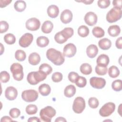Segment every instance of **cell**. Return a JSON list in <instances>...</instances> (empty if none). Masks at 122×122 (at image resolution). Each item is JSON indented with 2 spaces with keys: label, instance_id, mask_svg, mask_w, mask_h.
I'll return each mask as SVG.
<instances>
[{
  "label": "cell",
  "instance_id": "obj_1",
  "mask_svg": "<svg viewBox=\"0 0 122 122\" xmlns=\"http://www.w3.org/2000/svg\"><path fill=\"white\" fill-rule=\"evenodd\" d=\"M46 54L47 59L56 65H61L65 61L63 54L55 49H49L47 51Z\"/></svg>",
  "mask_w": 122,
  "mask_h": 122
},
{
  "label": "cell",
  "instance_id": "obj_4",
  "mask_svg": "<svg viewBox=\"0 0 122 122\" xmlns=\"http://www.w3.org/2000/svg\"><path fill=\"white\" fill-rule=\"evenodd\" d=\"M122 9L113 7L107 13L106 20L109 23H113L119 20L122 17Z\"/></svg>",
  "mask_w": 122,
  "mask_h": 122
},
{
  "label": "cell",
  "instance_id": "obj_17",
  "mask_svg": "<svg viewBox=\"0 0 122 122\" xmlns=\"http://www.w3.org/2000/svg\"><path fill=\"white\" fill-rule=\"evenodd\" d=\"M98 52V49L94 44H91L87 47L86 53L88 57L90 58H94L97 55Z\"/></svg>",
  "mask_w": 122,
  "mask_h": 122
},
{
  "label": "cell",
  "instance_id": "obj_55",
  "mask_svg": "<svg viewBox=\"0 0 122 122\" xmlns=\"http://www.w3.org/2000/svg\"><path fill=\"white\" fill-rule=\"evenodd\" d=\"M121 106H122V104H121L119 106V109H118V112H119V114L122 116V114H121Z\"/></svg>",
  "mask_w": 122,
  "mask_h": 122
},
{
  "label": "cell",
  "instance_id": "obj_51",
  "mask_svg": "<svg viewBox=\"0 0 122 122\" xmlns=\"http://www.w3.org/2000/svg\"><path fill=\"white\" fill-rule=\"evenodd\" d=\"M13 120L9 116H4L3 117H2L0 120V121L1 122H10V121H12Z\"/></svg>",
  "mask_w": 122,
  "mask_h": 122
},
{
  "label": "cell",
  "instance_id": "obj_44",
  "mask_svg": "<svg viewBox=\"0 0 122 122\" xmlns=\"http://www.w3.org/2000/svg\"><path fill=\"white\" fill-rule=\"evenodd\" d=\"M54 40L56 42H57L58 43H59V44H62L67 41L62 36L61 34L60 31L56 33V34L54 36Z\"/></svg>",
  "mask_w": 122,
  "mask_h": 122
},
{
  "label": "cell",
  "instance_id": "obj_15",
  "mask_svg": "<svg viewBox=\"0 0 122 122\" xmlns=\"http://www.w3.org/2000/svg\"><path fill=\"white\" fill-rule=\"evenodd\" d=\"M72 17L73 15L71 11L68 9H66L62 11L60 16V19L63 23L67 24L72 20Z\"/></svg>",
  "mask_w": 122,
  "mask_h": 122
},
{
  "label": "cell",
  "instance_id": "obj_5",
  "mask_svg": "<svg viewBox=\"0 0 122 122\" xmlns=\"http://www.w3.org/2000/svg\"><path fill=\"white\" fill-rule=\"evenodd\" d=\"M14 79L17 81H21L23 78V67L19 63H13L10 68Z\"/></svg>",
  "mask_w": 122,
  "mask_h": 122
},
{
  "label": "cell",
  "instance_id": "obj_42",
  "mask_svg": "<svg viewBox=\"0 0 122 122\" xmlns=\"http://www.w3.org/2000/svg\"><path fill=\"white\" fill-rule=\"evenodd\" d=\"M110 2L111 1L109 0H99L97 2V4L99 8L105 9L110 6Z\"/></svg>",
  "mask_w": 122,
  "mask_h": 122
},
{
  "label": "cell",
  "instance_id": "obj_16",
  "mask_svg": "<svg viewBox=\"0 0 122 122\" xmlns=\"http://www.w3.org/2000/svg\"><path fill=\"white\" fill-rule=\"evenodd\" d=\"M109 58L108 55L102 54L98 56L96 62L98 65L103 67H107L109 63Z\"/></svg>",
  "mask_w": 122,
  "mask_h": 122
},
{
  "label": "cell",
  "instance_id": "obj_30",
  "mask_svg": "<svg viewBox=\"0 0 122 122\" xmlns=\"http://www.w3.org/2000/svg\"><path fill=\"white\" fill-rule=\"evenodd\" d=\"M89 29L86 26L81 25L78 28V34L81 37H86L89 34Z\"/></svg>",
  "mask_w": 122,
  "mask_h": 122
},
{
  "label": "cell",
  "instance_id": "obj_31",
  "mask_svg": "<svg viewBox=\"0 0 122 122\" xmlns=\"http://www.w3.org/2000/svg\"><path fill=\"white\" fill-rule=\"evenodd\" d=\"M108 74L111 78H116L120 74V71L116 66H112L109 68Z\"/></svg>",
  "mask_w": 122,
  "mask_h": 122
},
{
  "label": "cell",
  "instance_id": "obj_46",
  "mask_svg": "<svg viewBox=\"0 0 122 122\" xmlns=\"http://www.w3.org/2000/svg\"><path fill=\"white\" fill-rule=\"evenodd\" d=\"M79 76V75L77 73L74 72V71H71L69 73L68 78L69 80L72 83H75L77 78H78V77Z\"/></svg>",
  "mask_w": 122,
  "mask_h": 122
},
{
  "label": "cell",
  "instance_id": "obj_3",
  "mask_svg": "<svg viewBox=\"0 0 122 122\" xmlns=\"http://www.w3.org/2000/svg\"><path fill=\"white\" fill-rule=\"evenodd\" d=\"M56 113L55 110L51 106H48L41 109L40 112V116L42 121L51 122V119Z\"/></svg>",
  "mask_w": 122,
  "mask_h": 122
},
{
  "label": "cell",
  "instance_id": "obj_28",
  "mask_svg": "<svg viewBox=\"0 0 122 122\" xmlns=\"http://www.w3.org/2000/svg\"><path fill=\"white\" fill-rule=\"evenodd\" d=\"M14 7L17 11L20 12L25 10L26 3L23 0H17L14 3Z\"/></svg>",
  "mask_w": 122,
  "mask_h": 122
},
{
  "label": "cell",
  "instance_id": "obj_21",
  "mask_svg": "<svg viewBox=\"0 0 122 122\" xmlns=\"http://www.w3.org/2000/svg\"><path fill=\"white\" fill-rule=\"evenodd\" d=\"M53 28V24L51 21L50 20L45 21L41 26V30L42 31L46 34H48L51 32Z\"/></svg>",
  "mask_w": 122,
  "mask_h": 122
},
{
  "label": "cell",
  "instance_id": "obj_52",
  "mask_svg": "<svg viewBox=\"0 0 122 122\" xmlns=\"http://www.w3.org/2000/svg\"><path fill=\"white\" fill-rule=\"evenodd\" d=\"M55 122H67V121L64 118H63L62 117H59L56 119V120H55Z\"/></svg>",
  "mask_w": 122,
  "mask_h": 122
},
{
  "label": "cell",
  "instance_id": "obj_47",
  "mask_svg": "<svg viewBox=\"0 0 122 122\" xmlns=\"http://www.w3.org/2000/svg\"><path fill=\"white\" fill-rule=\"evenodd\" d=\"M11 2H12L11 0H0V8H4V7H6V6L8 5Z\"/></svg>",
  "mask_w": 122,
  "mask_h": 122
},
{
  "label": "cell",
  "instance_id": "obj_12",
  "mask_svg": "<svg viewBox=\"0 0 122 122\" xmlns=\"http://www.w3.org/2000/svg\"><path fill=\"white\" fill-rule=\"evenodd\" d=\"M77 51V48L75 45L71 43L66 44L63 48V54L64 56L71 58L74 56Z\"/></svg>",
  "mask_w": 122,
  "mask_h": 122
},
{
  "label": "cell",
  "instance_id": "obj_2",
  "mask_svg": "<svg viewBox=\"0 0 122 122\" xmlns=\"http://www.w3.org/2000/svg\"><path fill=\"white\" fill-rule=\"evenodd\" d=\"M46 77L47 75L45 73L39 70L38 71L30 72L27 75V80L30 84L36 85L44 80Z\"/></svg>",
  "mask_w": 122,
  "mask_h": 122
},
{
  "label": "cell",
  "instance_id": "obj_53",
  "mask_svg": "<svg viewBox=\"0 0 122 122\" xmlns=\"http://www.w3.org/2000/svg\"><path fill=\"white\" fill-rule=\"evenodd\" d=\"M77 2H82L84 3L85 4H92L93 2V0H81V1H77Z\"/></svg>",
  "mask_w": 122,
  "mask_h": 122
},
{
  "label": "cell",
  "instance_id": "obj_41",
  "mask_svg": "<svg viewBox=\"0 0 122 122\" xmlns=\"http://www.w3.org/2000/svg\"><path fill=\"white\" fill-rule=\"evenodd\" d=\"M10 75L6 71H2L0 72V81L3 83H6L10 80Z\"/></svg>",
  "mask_w": 122,
  "mask_h": 122
},
{
  "label": "cell",
  "instance_id": "obj_50",
  "mask_svg": "<svg viewBox=\"0 0 122 122\" xmlns=\"http://www.w3.org/2000/svg\"><path fill=\"white\" fill-rule=\"evenodd\" d=\"M28 122H40L41 120H40L39 118H38L37 117H30L29 118V119L28 120Z\"/></svg>",
  "mask_w": 122,
  "mask_h": 122
},
{
  "label": "cell",
  "instance_id": "obj_23",
  "mask_svg": "<svg viewBox=\"0 0 122 122\" xmlns=\"http://www.w3.org/2000/svg\"><path fill=\"white\" fill-rule=\"evenodd\" d=\"M51 91V88L50 85L47 84L43 83L39 87V92L43 96H48L50 93Z\"/></svg>",
  "mask_w": 122,
  "mask_h": 122
},
{
  "label": "cell",
  "instance_id": "obj_13",
  "mask_svg": "<svg viewBox=\"0 0 122 122\" xmlns=\"http://www.w3.org/2000/svg\"><path fill=\"white\" fill-rule=\"evenodd\" d=\"M84 21L85 23L89 26H92L96 24L97 22L98 17L97 15L92 11L87 12L84 16Z\"/></svg>",
  "mask_w": 122,
  "mask_h": 122
},
{
  "label": "cell",
  "instance_id": "obj_34",
  "mask_svg": "<svg viewBox=\"0 0 122 122\" xmlns=\"http://www.w3.org/2000/svg\"><path fill=\"white\" fill-rule=\"evenodd\" d=\"M4 40L7 44L11 45L15 42L16 38L13 34L8 33L4 36Z\"/></svg>",
  "mask_w": 122,
  "mask_h": 122
},
{
  "label": "cell",
  "instance_id": "obj_43",
  "mask_svg": "<svg viewBox=\"0 0 122 122\" xmlns=\"http://www.w3.org/2000/svg\"><path fill=\"white\" fill-rule=\"evenodd\" d=\"M20 114V110L16 108H12L10 110L9 112V114L10 117L12 118H18Z\"/></svg>",
  "mask_w": 122,
  "mask_h": 122
},
{
  "label": "cell",
  "instance_id": "obj_38",
  "mask_svg": "<svg viewBox=\"0 0 122 122\" xmlns=\"http://www.w3.org/2000/svg\"><path fill=\"white\" fill-rule=\"evenodd\" d=\"M95 72L99 75H105L108 71L107 67L101 66L97 65L95 69Z\"/></svg>",
  "mask_w": 122,
  "mask_h": 122
},
{
  "label": "cell",
  "instance_id": "obj_14",
  "mask_svg": "<svg viewBox=\"0 0 122 122\" xmlns=\"http://www.w3.org/2000/svg\"><path fill=\"white\" fill-rule=\"evenodd\" d=\"M18 91L13 86L8 87L5 91V97L10 101L14 100L17 97Z\"/></svg>",
  "mask_w": 122,
  "mask_h": 122
},
{
  "label": "cell",
  "instance_id": "obj_24",
  "mask_svg": "<svg viewBox=\"0 0 122 122\" xmlns=\"http://www.w3.org/2000/svg\"><path fill=\"white\" fill-rule=\"evenodd\" d=\"M76 93V88L73 85H69L64 90V94L66 97L71 98Z\"/></svg>",
  "mask_w": 122,
  "mask_h": 122
},
{
  "label": "cell",
  "instance_id": "obj_18",
  "mask_svg": "<svg viewBox=\"0 0 122 122\" xmlns=\"http://www.w3.org/2000/svg\"><path fill=\"white\" fill-rule=\"evenodd\" d=\"M59 13V8L55 5H51L47 8V14L51 18H56Z\"/></svg>",
  "mask_w": 122,
  "mask_h": 122
},
{
  "label": "cell",
  "instance_id": "obj_9",
  "mask_svg": "<svg viewBox=\"0 0 122 122\" xmlns=\"http://www.w3.org/2000/svg\"><path fill=\"white\" fill-rule=\"evenodd\" d=\"M33 40V36L30 33H26L20 39L19 43L20 46L23 48L29 47Z\"/></svg>",
  "mask_w": 122,
  "mask_h": 122
},
{
  "label": "cell",
  "instance_id": "obj_29",
  "mask_svg": "<svg viewBox=\"0 0 122 122\" xmlns=\"http://www.w3.org/2000/svg\"><path fill=\"white\" fill-rule=\"evenodd\" d=\"M92 33L94 36L96 38H100L104 36L105 32L104 30L101 27L96 26L93 28L92 30Z\"/></svg>",
  "mask_w": 122,
  "mask_h": 122
},
{
  "label": "cell",
  "instance_id": "obj_6",
  "mask_svg": "<svg viewBox=\"0 0 122 122\" xmlns=\"http://www.w3.org/2000/svg\"><path fill=\"white\" fill-rule=\"evenodd\" d=\"M38 92L34 90L30 89L24 91L21 93V98L25 102H30L35 101L38 98Z\"/></svg>",
  "mask_w": 122,
  "mask_h": 122
},
{
  "label": "cell",
  "instance_id": "obj_36",
  "mask_svg": "<svg viewBox=\"0 0 122 122\" xmlns=\"http://www.w3.org/2000/svg\"><path fill=\"white\" fill-rule=\"evenodd\" d=\"M112 89L116 92L121 91L122 89V81L121 80H116L114 81L112 84Z\"/></svg>",
  "mask_w": 122,
  "mask_h": 122
},
{
  "label": "cell",
  "instance_id": "obj_39",
  "mask_svg": "<svg viewBox=\"0 0 122 122\" xmlns=\"http://www.w3.org/2000/svg\"><path fill=\"white\" fill-rule=\"evenodd\" d=\"M99 104V101L95 97H91L88 100V104L89 106L92 109L97 108Z\"/></svg>",
  "mask_w": 122,
  "mask_h": 122
},
{
  "label": "cell",
  "instance_id": "obj_26",
  "mask_svg": "<svg viewBox=\"0 0 122 122\" xmlns=\"http://www.w3.org/2000/svg\"><path fill=\"white\" fill-rule=\"evenodd\" d=\"M36 43L37 45L40 47H45L49 44V40L45 36H41L37 38L36 40Z\"/></svg>",
  "mask_w": 122,
  "mask_h": 122
},
{
  "label": "cell",
  "instance_id": "obj_40",
  "mask_svg": "<svg viewBox=\"0 0 122 122\" xmlns=\"http://www.w3.org/2000/svg\"><path fill=\"white\" fill-rule=\"evenodd\" d=\"M62 74L60 72H55L53 73L51 76V79L54 82H60L62 80Z\"/></svg>",
  "mask_w": 122,
  "mask_h": 122
},
{
  "label": "cell",
  "instance_id": "obj_33",
  "mask_svg": "<svg viewBox=\"0 0 122 122\" xmlns=\"http://www.w3.org/2000/svg\"><path fill=\"white\" fill-rule=\"evenodd\" d=\"M15 59L19 61H24L26 57V53L24 51L18 50L16 51L15 53Z\"/></svg>",
  "mask_w": 122,
  "mask_h": 122
},
{
  "label": "cell",
  "instance_id": "obj_49",
  "mask_svg": "<svg viewBox=\"0 0 122 122\" xmlns=\"http://www.w3.org/2000/svg\"><path fill=\"white\" fill-rule=\"evenodd\" d=\"M122 37H120L119 38H118L115 42V45L116 47L119 49H122Z\"/></svg>",
  "mask_w": 122,
  "mask_h": 122
},
{
  "label": "cell",
  "instance_id": "obj_10",
  "mask_svg": "<svg viewBox=\"0 0 122 122\" xmlns=\"http://www.w3.org/2000/svg\"><path fill=\"white\" fill-rule=\"evenodd\" d=\"M90 83L93 88L101 89L105 86L106 81L102 78L93 77L90 78Z\"/></svg>",
  "mask_w": 122,
  "mask_h": 122
},
{
  "label": "cell",
  "instance_id": "obj_22",
  "mask_svg": "<svg viewBox=\"0 0 122 122\" xmlns=\"http://www.w3.org/2000/svg\"><path fill=\"white\" fill-rule=\"evenodd\" d=\"M121 32V29L118 25H114L110 26L108 29V33L112 37L118 36Z\"/></svg>",
  "mask_w": 122,
  "mask_h": 122
},
{
  "label": "cell",
  "instance_id": "obj_54",
  "mask_svg": "<svg viewBox=\"0 0 122 122\" xmlns=\"http://www.w3.org/2000/svg\"><path fill=\"white\" fill-rule=\"evenodd\" d=\"M0 45H1V51H0V55L2 54V53L3 52V51H4V48L3 47V45L2 43H0Z\"/></svg>",
  "mask_w": 122,
  "mask_h": 122
},
{
  "label": "cell",
  "instance_id": "obj_7",
  "mask_svg": "<svg viewBox=\"0 0 122 122\" xmlns=\"http://www.w3.org/2000/svg\"><path fill=\"white\" fill-rule=\"evenodd\" d=\"M115 110L114 103L109 102L103 105L99 110V114L102 117H108L112 114Z\"/></svg>",
  "mask_w": 122,
  "mask_h": 122
},
{
  "label": "cell",
  "instance_id": "obj_27",
  "mask_svg": "<svg viewBox=\"0 0 122 122\" xmlns=\"http://www.w3.org/2000/svg\"><path fill=\"white\" fill-rule=\"evenodd\" d=\"M80 70L81 73L84 75H89L92 72V67L89 63H84L81 65Z\"/></svg>",
  "mask_w": 122,
  "mask_h": 122
},
{
  "label": "cell",
  "instance_id": "obj_32",
  "mask_svg": "<svg viewBox=\"0 0 122 122\" xmlns=\"http://www.w3.org/2000/svg\"><path fill=\"white\" fill-rule=\"evenodd\" d=\"M39 70L45 73L47 75L51 74L52 71V67L47 63H43L39 67Z\"/></svg>",
  "mask_w": 122,
  "mask_h": 122
},
{
  "label": "cell",
  "instance_id": "obj_35",
  "mask_svg": "<svg viewBox=\"0 0 122 122\" xmlns=\"http://www.w3.org/2000/svg\"><path fill=\"white\" fill-rule=\"evenodd\" d=\"M25 111L28 115H33L37 113L38 108L34 104H29L26 107Z\"/></svg>",
  "mask_w": 122,
  "mask_h": 122
},
{
  "label": "cell",
  "instance_id": "obj_37",
  "mask_svg": "<svg viewBox=\"0 0 122 122\" xmlns=\"http://www.w3.org/2000/svg\"><path fill=\"white\" fill-rule=\"evenodd\" d=\"M75 83L78 87L80 88H83L86 86L87 84V80L85 77L79 76Z\"/></svg>",
  "mask_w": 122,
  "mask_h": 122
},
{
  "label": "cell",
  "instance_id": "obj_48",
  "mask_svg": "<svg viewBox=\"0 0 122 122\" xmlns=\"http://www.w3.org/2000/svg\"><path fill=\"white\" fill-rule=\"evenodd\" d=\"M122 0H113L112 4L114 7L118 8L120 9H122Z\"/></svg>",
  "mask_w": 122,
  "mask_h": 122
},
{
  "label": "cell",
  "instance_id": "obj_19",
  "mask_svg": "<svg viewBox=\"0 0 122 122\" xmlns=\"http://www.w3.org/2000/svg\"><path fill=\"white\" fill-rule=\"evenodd\" d=\"M28 61L31 65H36L38 64L41 61L40 56L37 52H32L30 54L28 58Z\"/></svg>",
  "mask_w": 122,
  "mask_h": 122
},
{
  "label": "cell",
  "instance_id": "obj_11",
  "mask_svg": "<svg viewBox=\"0 0 122 122\" xmlns=\"http://www.w3.org/2000/svg\"><path fill=\"white\" fill-rule=\"evenodd\" d=\"M26 28L31 31L38 30L41 25V22L39 19L36 18H31L28 19L26 22Z\"/></svg>",
  "mask_w": 122,
  "mask_h": 122
},
{
  "label": "cell",
  "instance_id": "obj_25",
  "mask_svg": "<svg viewBox=\"0 0 122 122\" xmlns=\"http://www.w3.org/2000/svg\"><path fill=\"white\" fill-rule=\"evenodd\" d=\"M60 32L62 37L66 40L67 41L68 39L71 37L73 35L74 30L72 28L70 27H67L63 29L61 31H60Z\"/></svg>",
  "mask_w": 122,
  "mask_h": 122
},
{
  "label": "cell",
  "instance_id": "obj_45",
  "mask_svg": "<svg viewBox=\"0 0 122 122\" xmlns=\"http://www.w3.org/2000/svg\"><path fill=\"white\" fill-rule=\"evenodd\" d=\"M0 33H3L6 32L9 29V25L7 21L4 20H1L0 21Z\"/></svg>",
  "mask_w": 122,
  "mask_h": 122
},
{
  "label": "cell",
  "instance_id": "obj_8",
  "mask_svg": "<svg viewBox=\"0 0 122 122\" xmlns=\"http://www.w3.org/2000/svg\"><path fill=\"white\" fill-rule=\"evenodd\" d=\"M85 108V101L81 97H77L74 100L72 105V109L74 112L81 113Z\"/></svg>",
  "mask_w": 122,
  "mask_h": 122
},
{
  "label": "cell",
  "instance_id": "obj_20",
  "mask_svg": "<svg viewBox=\"0 0 122 122\" xmlns=\"http://www.w3.org/2000/svg\"><path fill=\"white\" fill-rule=\"evenodd\" d=\"M99 47L103 50H107L109 49L112 45L111 41L107 38H103L101 39L98 42Z\"/></svg>",
  "mask_w": 122,
  "mask_h": 122
}]
</instances>
